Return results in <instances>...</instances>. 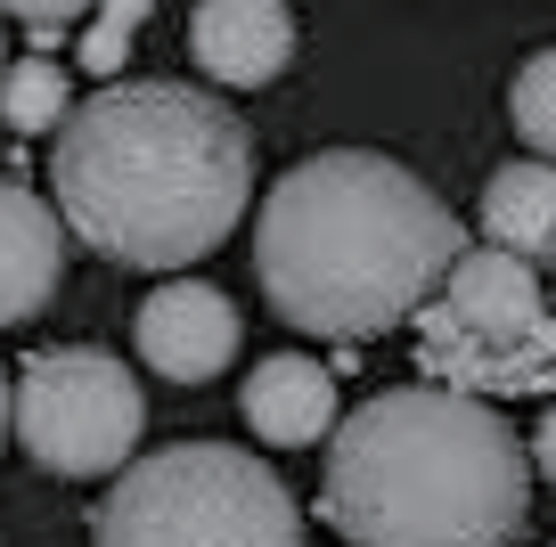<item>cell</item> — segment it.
<instances>
[{"instance_id": "obj_1", "label": "cell", "mask_w": 556, "mask_h": 547, "mask_svg": "<svg viewBox=\"0 0 556 547\" xmlns=\"http://www.w3.org/2000/svg\"><path fill=\"white\" fill-rule=\"evenodd\" d=\"M50 189L66 238L123 270L222 254L254 196V131L189 82H115L58 123Z\"/></svg>"}, {"instance_id": "obj_2", "label": "cell", "mask_w": 556, "mask_h": 547, "mask_svg": "<svg viewBox=\"0 0 556 547\" xmlns=\"http://www.w3.org/2000/svg\"><path fill=\"white\" fill-rule=\"evenodd\" d=\"M467 254V229L401 155L319 148L278 171L254 221L262 303L303 335L368 343L417 319Z\"/></svg>"}, {"instance_id": "obj_3", "label": "cell", "mask_w": 556, "mask_h": 547, "mask_svg": "<svg viewBox=\"0 0 556 547\" xmlns=\"http://www.w3.org/2000/svg\"><path fill=\"white\" fill-rule=\"evenodd\" d=\"M319 507L352 547H507L532 514V449L491 400L393 384L336 425Z\"/></svg>"}, {"instance_id": "obj_4", "label": "cell", "mask_w": 556, "mask_h": 547, "mask_svg": "<svg viewBox=\"0 0 556 547\" xmlns=\"http://www.w3.org/2000/svg\"><path fill=\"white\" fill-rule=\"evenodd\" d=\"M90 547H303V507L254 449L173 442L123 466Z\"/></svg>"}, {"instance_id": "obj_5", "label": "cell", "mask_w": 556, "mask_h": 547, "mask_svg": "<svg viewBox=\"0 0 556 547\" xmlns=\"http://www.w3.org/2000/svg\"><path fill=\"white\" fill-rule=\"evenodd\" d=\"M417 368L475 400L556 393V303L540 270L500 245H467L417 310Z\"/></svg>"}, {"instance_id": "obj_6", "label": "cell", "mask_w": 556, "mask_h": 547, "mask_svg": "<svg viewBox=\"0 0 556 547\" xmlns=\"http://www.w3.org/2000/svg\"><path fill=\"white\" fill-rule=\"evenodd\" d=\"M148 433V393L99 343H58V352H34L17 377V442L41 474L66 482H99L123 474Z\"/></svg>"}, {"instance_id": "obj_7", "label": "cell", "mask_w": 556, "mask_h": 547, "mask_svg": "<svg viewBox=\"0 0 556 547\" xmlns=\"http://www.w3.org/2000/svg\"><path fill=\"white\" fill-rule=\"evenodd\" d=\"M131 343H139V359H148L156 377L213 384L229 359H238L245 327H238V303H229L222 287H205V278H173V287H156L148 303H139Z\"/></svg>"}, {"instance_id": "obj_8", "label": "cell", "mask_w": 556, "mask_h": 547, "mask_svg": "<svg viewBox=\"0 0 556 547\" xmlns=\"http://www.w3.org/2000/svg\"><path fill=\"white\" fill-rule=\"evenodd\" d=\"M189 58L229 90H262L295 66V9L287 0H197Z\"/></svg>"}, {"instance_id": "obj_9", "label": "cell", "mask_w": 556, "mask_h": 547, "mask_svg": "<svg viewBox=\"0 0 556 547\" xmlns=\"http://www.w3.org/2000/svg\"><path fill=\"white\" fill-rule=\"evenodd\" d=\"M66 287V221L25 180H0V327H25Z\"/></svg>"}, {"instance_id": "obj_10", "label": "cell", "mask_w": 556, "mask_h": 547, "mask_svg": "<svg viewBox=\"0 0 556 547\" xmlns=\"http://www.w3.org/2000/svg\"><path fill=\"white\" fill-rule=\"evenodd\" d=\"M238 417L270 449H312L319 433L336 442V377L303 352H270V359H254V377L238 393Z\"/></svg>"}, {"instance_id": "obj_11", "label": "cell", "mask_w": 556, "mask_h": 547, "mask_svg": "<svg viewBox=\"0 0 556 547\" xmlns=\"http://www.w3.org/2000/svg\"><path fill=\"white\" fill-rule=\"evenodd\" d=\"M483 238L516 262H556V164L507 155L483 180Z\"/></svg>"}, {"instance_id": "obj_12", "label": "cell", "mask_w": 556, "mask_h": 547, "mask_svg": "<svg viewBox=\"0 0 556 547\" xmlns=\"http://www.w3.org/2000/svg\"><path fill=\"white\" fill-rule=\"evenodd\" d=\"M74 115V90H66V66L58 58H17V66L0 74V123L17 139H34V131H58V123Z\"/></svg>"}, {"instance_id": "obj_13", "label": "cell", "mask_w": 556, "mask_h": 547, "mask_svg": "<svg viewBox=\"0 0 556 547\" xmlns=\"http://www.w3.org/2000/svg\"><path fill=\"white\" fill-rule=\"evenodd\" d=\"M507 123L523 131V148L556 164V50L523 58L516 82H507Z\"/></svg>"}, {"instance_id": "obj_14", "label": "cell", "mask_w": 556, "mask_h": 547, "mask_svg": "<svg viewBox=\"0 0 556 547\" xmlns=\"http://www.w3.org/2000/svg\"><path fill=\"white\" fill-rule=\"evenodd\" d=\"M148 17H156V0H99L90 25H83V74H115Z\"/></svg>"}, {"instance_id": "obj_15", "label": "cell", "mask_w": 556, "mask_h": 547, "mask_svg": "<svg viewBox=\"0 0 556 547\" xmlns=\"http://www.w3.org/2000/svg\"><path fill=\"white\" fill-rule=\"evenodd\" d=\"M17 25H34V34H66V25H90V9L99 0H0Z\"/></svg>"}, {"instance_id": "obj_16", "label": "cell", "mask_w": 556, "mask_h": 547, "mask_svg": "<svg viewBox=\"0 0 556 547\" xmlns=\"http://www.w3.org/2000/svg\"><path fill=\"white\" fill-rule=\"evenodd\" d=\"M532 474H548V482H556V409L540 417V433H532Z\"/></svg>"}, {"instance_id": "obj_17", "label": "cell", "mask_w": 556, "mask_h": 547, "mask_svg": "<svg viewBox=\"0 0 556 547\" xmlns=\"http://www.w3.org/2000/svg\"><path fill=\"white\" fill-rule=\"evenodd\" d=\"M17 433V393H9V377H0V442Z\"/></svg>"}, {"instance_id": "obj_18", "label": "cell", "mask_w": 556, "mask_h": 547, "mask_svg": "<svg viewBox=\"0 0 556 547\" xmlns=\"http://www.w3.org/2000/svg\"><path fill=\"white\" fill-rule=\"evenodd\" d=\"M0 41H9V34H0ZM0 74H9V58H0Z\"/></svg>"}]
</instances>
